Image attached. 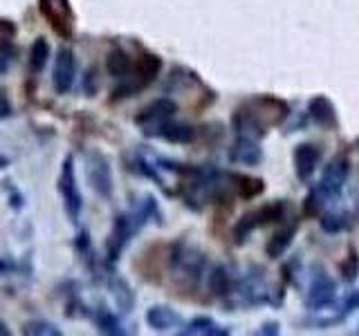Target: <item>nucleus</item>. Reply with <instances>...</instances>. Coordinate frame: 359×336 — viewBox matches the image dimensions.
<instances>
[{
	"label": "nucleus",
	"instance_id": "obj_1",
	"mask_svg": "<svg viewBox=\"0 0 359 336\" xmlns=\"http://www.w3.org/2000/svg\"><path fill=\"white\" fill-rule=\"evenodd\" d=\"M207 260L198 249H191L187 244H180L171 253V272L177 283L184 287H198L202 274H205Z\"/></svg>",
	"mask_w": 359,
	"mask_h": 336
},
{
	"label": "nucleus",
	"instance_id": "obj_2",
	"mask_svg": "<svg viewBox=\"0 0 359 336\" xmlns=\"http://www.w3.org/2000/svg\"><path fill=\"white\" fill-rule=\"evenodd\" d=\"M56 188H59V195L63 200V209L65 216L70 222H76L81 218L83 211V200H81V190H79L76 182V173H74V160L72 157H65L59 179H56Z\"/></svg>",
	"mask_w": 359,
	"mask_h": 336
},
{
	"label": "nucleus",
	"instance_id": "obj_3",
	"mask_svg": "<svg viewBox=\"0 0 359 336\" xmlns=\"http://www.w3.org/2000/svg\"><path fill=\"white\" fill-rule=\"evenodd\" d=\"M162 70V61L160 56L155 54H144L137 63L133 65V72L128 76L121 78V85L115 90L117 97H130L135 92H140L146 85H151L155 81V76Z\"/></svg>",
	"mask_w": 359,
	"mask_h": 336
},
{
	"label": "nucleus",
	"instance_id": "obj_4",
	"mask_svg": "<svg viewBox=\"0 0 359 336\" xmlns=\"http://www.w3.org/2000/svg\"><path fill=\"white\" fill-rule=\"evenodd\" d=\"M285 209L287 204L285 202H272V204H265L256 211H250L247 216H243L238 220V224L233 227V238H236V244H243L247 242V238L261 227H267V224H272L276 220H280L285 216Z\"/></svg>",
	"mask_w": 359,
	"mask_h": 336
},
{
	"label": "nucleus",
	"instance_id": "obj_5",
	"mask_svg": "<svg viewBox=\"0 0 359 336\" xmlns=\"http://www.w3.org/2000/svg\"><path fill=\"white\" fill-rule=\"evenodd\" d=\"M39 11L48 20V25L54 29V34H59L65 41H70L74 36L76 16L70 0H39Z\"/></svg>",
	"mask_w": 359,
	"mask_h": 336
},
{
	"label": "nucleus",
	"instance_id": "obj_6",
	"mask_svg": "<svg viewBox=\"0 0 359 336\" xmlns=\"http://www.w3.org/2000/svg\"><path fill=\"white\" fill-rule=\"evenodd\" d=\"M175 112H177V104L173 99H155L151 101L149 106H144L137 117H135V123L142 128L144 134H149V137H155V132L160 130L164 123L173 121L175 119Z\"/></svg>",
	"mask_w": 359,
	"mask_h": 336
},
{
	"label": "nucleus",
	"instance_id": "obj_7",
	"mask_svg": "<svg viewBox=\"0 0 359 336\" xmlns=\"http://www.w3.org/2000/svg\"><path fill=\"white\" fill-rule=\"evenodd\" d=\"M348 177H351V160H348L346 155H337L334 160H330L323 166L317 190L325 200L339 197L346 182H348Z\"/></svg>",
	"mask_w": 359,
	"mask_h": 336
},
{
	"label": "nucleus",
	"instance_id": "obj_8",
	"mask_svg": "<svg viewBox=\"0 0 359 336\" xmlns=\"http://www.w3.org/2000/svg\"><path fill=\"white\" fill-rule=\"evenodd\" d=\"M337 300V283L328 272H314L310 276V285L306 291V307L310 312H321L332 307V302Z\"/></svg>",
	"mask_w": 359,
	"mask_h": 336
},
{
	"label": "nucleus",
	"instance_id": "obj_9",
	"mask_svg": "<svg viewBox=\"0 0 359 336\" xmlns=\"http://www.w3.org/2000/svg\"><path fill=\"white\" fill-rule=\"evenodd\" d=\"M86 173L95 193L99 197L108 200L112 195V171H110L108 157L99 150H90L86 155Z\"/></svg>",
	"mask_w": 359,
	"mask_h": 336
},
{
	"label": "nucleus",
	"instance_id": "obj_10",
	"mask_svg": "<svg viewBox=\"0 0 359 336\" xmlns=\"http://www.w3.org/2000/svg\"><path fill=\"white\" fill-rule=\"evenodd\" d=\"M76 78V56L70 48H61L56 52L54 70H52V85L56 94H67Z\"/></svg>",
	"mask_w": 359,
	"mask_h": 336
},
{
	"label": "nucleus",
	"instance_id": "obj_11",
	"mask_svg": "<svg viewBox=\"0 0 359 336\" xmlns=\"http://www.w3.org/2000/svg\"><path fill=\"white\" fill-rule=\"evenodd\" d=\"M321 148L314 144H299L294 153H292V160H294V173L301 182H310L312 175L317 173V166L321 164Z\"/></svg>",
	"mask_w": 359,
	"mask_h": 336
},
{
	"label": "nucleus",
	"instance_id": "obj_12",
	"mask_svg": "<svg viewBox=\"0 0 359 336\" xmlns=\"http://www.w3.org/2000/svg\"><path fill=\"white\" fill-rule=\"evenodd\" d=\"M229 162L241 164V166H258L263 162V150L254 137L238 134V139H236L229 148Z\"/></svg>",
	"mask_w": 359,
	"mask_h": 336
},
{
	"label": "nucleus",
	"instance_id": "obj_13",
	"mask_svg": "<svg viewBox=\"0 0 359 336\" xmlns=\"http://www.w3.org/2000/svg\"><path fill=\"white\" fill-rule=\"evenodd\" d=\"M308 115L323 130L337 128V110L332 106V101L325 94H317L308 101Z\"/></svg>",
	"mask_w": 359,
	"mask_h": 336
},
{
	"label": "nucleus",
	"instance_id": "obj_14",
	"mask_svg": "<svg viewBox=\"0 0 359 336\" xmlns=\"http://www.w3.org/2000/svg\"><path fill=\"white\" fill-rule=\"evenodd\" d=\"M146 323H149V328H153L155 332H168L177 328L182 318H180V314L168 307V305H153L146 309Z\"/></svg>",
	"mask_w": 359,
	"mask_h": 336
},
{
	"label": "nucleus",
	"instance_id": "obj_15",
	"mask_svg": "<svg viewBox=\"0 0 359 336\" xmlns=\"http://www.w3.org/2000/svg\"><path fill=\"white\" fill-rule=\"evenodd\" d=\"M16 25L7 18H0V72H7L16 56Z\"/></svg>",
	"mask_w": 359,
	"mask_h": 336
},
{
	"label": "nucleus",
	"instance_id": "obj_16",
	"mask_svg": "<svg viewBox=\"0 0 359 336\" xmlns=\"http://www.w3.org/2000/svg\"><path fill=\"white\" fill-rule=\"evenodd\" d=\"M157 139H164L168 144H191L196 139V128L189 123H177L175 119L164 123V126L155 132Z\"/></svg>",
	"mask_w": 359,
	"mask_h": 336
},
{
	"label": "nucleus",
	"instance_id": "obj_17",
	"mask_svg": "<svg viewBox=\"0 0 359 336\" xmlns=\"http://www.w3.org/2000/svg\"><path fill=\"white\" fill-rule=\"evenodd\" d=\"M180 334H184V336H227L231 332L227 328H222V325H218L209 316H196V318H191L182 330H180Z\"/></svg>",
	"mask_w": 359,
	"mask_h": 336
},
{
	"label": "nucleus",
	"instance_id": "obj_18",
	"mask_svg": "<svg viewBox=\"0 0 359 336\" xmlns=\"http://www.w3.org/2000/svg\"><path fill=\"white\" fill-rule=\"evenodd\" d=\"M294 235H297V222H292V224H287V227L280 229V231H276L272 238L267 240V244H265L267 258L276 260V258L283 255L290 249V244L294 242Z\"/></svg>",
	"mask_w": 359,
	"mask_h": 336
},
{
	"label": "nucleus",
	"instance_id": "obj_19",
	"mask_svg": "<svg viewBox=\"0 0 359 336\" xmlns=\"http://www.w3.org/2000/svg\"><path fill=\"white\" fill-rule=\"evenodd\" d=\"M207 283H209V291H211L213 296L229 298L231 289H233V276H231V272L224 265H216L209 272Z\"/></svg>",
	"mask_w": 359,
	"mask_h": 336
},
{
	"label": "nucleus",
	"instance_id": "obj_20",
	"mask_svg": "<svg viewBox=\"0 0 359 336\" xmlns=\"http://www.w3.org/2000/svg\"><path fill=\"white\" fill-rule=\"evenodd\" d=\"M108 72L112 76H117V78H123V76H128L133 72V65L135 61L130 59V56L123 52L121 48H115L110 54H108Z\"/></svg>",
	"mask_w": 359,
	"mask_h": 336
},
{
	"label": "nucleus",
	"instance_id": "obj_21",
	"mask_svg": "<svg viewBox=\"0 0 359 336\" xmlns=\"http://www.w3.org/2000/svg\"><path fill=\"white\" fill-rule=\"evenodd\" d=\"M50 59V43L45 38H36L29 48V72L32 74H41L45 70Z\"/></svg>",
	"mask_w": 359,
	"mask_h": 336
},
{
	"label": "nucleus",
	"instance_id": "obj_22",
	"mask_svg": "<svg viewBox=\"0 0 359 336\" xmlns=\"http://www.w3.org/2000/svg\"><path fill=\"white\" fill-rule=\"evenodd\" d=\"M231 179L236 184H231L236 188V193L241 197L252 200L256 195H261L265 190V182L263 179H256V177H247V175H231Z\"/></svg>",
	"mask_w": 359,
	"mask_h": 336
},
{
	"label": "nucleus",
	"instance_id": "obj_23",
	"mask_svg": "<svg viewBox=\"0 0 359 336\" xmlns=\"http://www.w3.org/2000/svg\"><path fill=\"white\" fill-rule=\"evenodd\" d=\"M95 323H97L99 332H104V334H115V336L126 334V330H121L119 318L110 309H106V307H99L95 312Z\"/></svg>",
	"mask_w": 359,
	"mask_h": 336
},
{
	"label": "nucleus",
	"instance_id": "obj_24",
	"mask_svg": "<svg viewBox=\"0 0 359 336\" xmlns=\"http://www.w3.org/2000/svg\"><path fill=\"white\" fill-rule=\"evenodd\" d=\"M110 289H112V296H115V300H117V305H119L123 312H128V309L133 307L135 298H133V289L128 287L126 280H123V278H117V276H112V280H110Z\"/></svg>",
	"mask_w": 359,
	"mask_h": 336
},
{
	"label": "nucleus",
	"instance_id": "obj_25",
	"mask_svg": "<svg viewBox=\"0 0 359 336\" xmlns=\"http://www.w3.org/2000/svg\"><path fill=\"white\" fill-rule=\"evenodd\" d=\"M319 224L325 233H339L351 224V220H348L344 211H325V213H321Z\"/></svg>",
	"mask_w": 359,
	"mask_h": 336
},
{
	"label": "nucleus",
	"instance_id": "obj_26",
	"mask_svg": "<svg viewBox=\"0 0 359 336\" xmlns=\"http://www.w3.org/2000/svg\"><path fill=\"white\" fill-rule=\"evenodd\" d=\"M22 334L25 336H61L63 332L56 328L54 323L48 321H29L22 325Z\"/></svg>",
	"mask_w": 359,
	"mask_h": 336
},
{
	"label": "nucleus",
	"instance_id": "obj_27",
	"mask_svg": "<svg viewBox=\"0 0 359 336\" xmlns=\"http://www.w3.org/2000/svg\"><path fill=\"white\" fill-rule=\"evenodd\" d=\"M339 272H341L346 283H355V280H357V274H359V255L355 251V246H351V249H348L346 260L339 265Z\"/></svg>",
	"mask_w": 359,
	"mask_h": 336
},
{
	"label": "nucleus",
	"instance_id": "obj_28",
	"mask_svg": "<svg viewBox=\"0 0 359 336\" xmlns=\"http://www.w3.org/2000/svg\"><path fill=\"white\" fill-rule=\"evenodd\" d=\"M357 307H359V289H357V291H353V294L344 300L341 312H344V314H348V312H355Z\"/></svg>",
	"mask_w": 359,
	"mask_h": 336
},
{
	"label": "nucleus",
	"instance_id": "obj_29",
	"mask_svg": "<svg viewBox=\"0 0 359 336\" xmlns=\"http://www.w3.org/2000/svg\"><path fill=\"white\" fill-rule=\"evenodd\" d=\"M280 332V325L278 323H265V325H261V330H258V334H278Z\"/></svg>",
	"mask_w": 359,
	"mask_h": 336
},
{
	"label": "nucleus",
	"instance_id": "obj_30",
	"mask_svg": "<svg viewBox=\"0 0 359 336\" xmlns=\"http://www.w3.org/2000/svg\"><path fill=\"white\" fill-rule=\"evenodd\" d=\"M11 115V106L5 97H0V119H7Z\"/></svg>",
	"mask_w": 359,
	"mask_h": 336
},
{
	"label": "nucleus",
	"instance_id": "obj_31",
	"mask_svg": "<svg viewBox=\"0 0 359 336\" xmlns=\"http://www.w3.org/2000/svg\"><path fill=\"white\" fill-rule=\"evenodd\" d=\"M9 269H14V265H11V262H5V260H0V274L9 272Z\"/></svg>",
	"mask_w": 359,
	"mask_h": 336
},
{
	"label": "nucleus",
	"instance_id": "obj_32",
	"mask_svg": "<svg viewBox=\"0 0 359 336\" xmlns=\"http://www.w3.org/2000/svg\"><path fill=\"white\" fill-rule=\"evenodd\" d=\"M7 166H9V160H7L5 155H0V171H3V168H7Z\"/></svg>",
	"mask_w": 359,
	"mask_h": 336
},
{
	"label": "nucleus",
	"instance_id": "obj_33",
	"mask_svg": "<svg viewBox=\"0 0 359 336\" xmlns=\"http://www.w3.org/2000/svg\"><path fill=\"white\" fill-rule=\"evenodd\" d=\"M0 334H5V336H7V334H11V332L7 330V325H5V323H0Z\"/></svg>",
	"mask_w": 359,
	"mask_h": 336
},
{
	"label": "nucleus",
	"instance_id": "obj_34",
	"mask_svg": "<svg viewBox=\"0 0 359 336\" xmlns=\"http://www.w3.org/2000/svg\"><path fill=\"white\" fill-rule=\"evenodd\" d=\"M357 334H359V325H357Z\"/></svg>",
	"mask_w": 359,
	"mask_h": 336
},
{
	"label": "nucleus",
	"instance_id": "obj_35",
	"mask_svg": "<svg viewBox=\"0 0 359 336\" xmlns=\"http://www.w3.org/2000/svg\"><path fill=\"white\" fill-rule=\"evenodd\" d=\"M357 146H359V141H357Z\"/></svg>",
	"mask_w": 359,
	"mask_h": 336
}]
</instances>
